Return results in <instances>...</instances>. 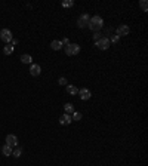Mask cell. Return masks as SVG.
Listing matches in <instances>:
<instances>
[{"mask_svg":"<svg viewBox=\"0 0 148 166\" xmlns=\"http://www.w3.org/2000/svg\"><path fill=\"white\" fill-rule=\"evenodd\" d=\"M42 73V67L39 65V64H31V67H30V74L31 76H39Z\"/></svg>","mask_w":148,"mask_h":166,"instance_id":"30bf717a","label":"cell"},{"mask_svg":"<svg viewBox=\"0 0 148 166\" xmlns=\"http://www.w3.org/2000/svg\"><path fill=\"white\" fill-rule=\"evenodd\" d=\"M95 46L98 47V49H101V51H107L108 47H110V40L107 37H102V39H99L98 42H95Z\"/></svg>","mask_w":148,"mask_h":166,"instance_id":"277c9868","label":"cell"},{"mask_svg":"<svg viewBox=\"0 0 148 166\" xmlns=\"http://www.w3.org/2000/svg\"><path fill=\"white\" fill-rule=\"evenodd\" d=\"M73 122V119H71V114H62L61 117H59V123L62 125V126H67V125H70Z\"/></svg>","mask_w":148,"mask_h":166,"instance_id":"9c48e42d","label":"cell"},{"mask_svg":"<svg viewBox=\"0 0 148 166\" xmlns=\"http://www.w3.org/2000/svg\"><path fill=\"white\" fill-rule=\"evenodd\" d=\"M89 21H90V16H89L87 13H83V15L79 18V21H77V25H79L80 28H86V27L89 25Z\"/></svg>","mask_w":148,"mask_h":166,"instance_id":"5b68a950","label":"cell"},{"mask_svg":"<svg viewBox=\"0 0 148 166\" xmlns=\"http://www.w3.org/2000/svg\"><path fill=\"white\" fill-rule=\"evenodd\" d=\"M71 119H73V120H76V122H80V120H82V113L74 111V113H73V116H71Z\"/></svg>","mask_w":148,"mask_h":166,"instance_id":"e0dca14e","label":"cell"},{"mask_svg":"<svg viewBox=\"0 0 148 166\" xmlns=\"http://www.w3.org/2000/svg\"><path fill=\"white\" fill-rule=\"evenodd\" d=\"M64 51L68 57H74L80 52V46L77 43H68L67 46H64Z\"/></svg>","mask_w":148,"mask_h":166,"instance_id":"7a4b0ae2","label":"cell"},{"mask_svg":"<svg viewBox=\"0 0 148 166\" xmlns=\"http://www.w3.org/2000/svg\"><path fill=\"white\" fill-rule=\"evenodd\" d=\"M64 110H65L67 114H73V113H74V105L70 104V102H67V104L64 105Z\"/></svg>","mask_w":148,"mask_h":166,"instance_id":"9a60e30c","label":"cell"},{"mask_svg":"<svg viewBox=\"0 0 148 166\" xmlns=\"http://www.w3.org/2000/svg\"><path fill=\"white\" fill-rule=\"evenodd\" d=\"M102 37H104V36H102L101 33H95V34H93V40H95V42H98V40L102 39Z\"/></svg>","mask_w":148,"mask_h":166,"instance_id":"7402d4cb","label":"cell"},{"mask_svg":"<svg viewBox=\"0 0 148 166\" xmlns=\"http://www.w3.org/2000/svg\"><path fill=\"white\" fill-rule=\"evenodd\" d=\"M67 93H70V95H77V93H79V88L74 86V85H67Z\"/></svg>","mask_w":148,"mask_h":166,"instance_id":"8fae6325","label":"cell"},{"mask_svg":"<svg viewBox=\"0 0 148 166\" xmlns=\"http://www.w3.org/2000/svg\"><path fill=\"white\" fill-rule=\"evenodd\" d=\"M3 52H5V55H11V54H13V46L9 43V45H6L5 47H3Z\"/></svg>","mask_w":148,"mask_h":166,"instance_id":"2e32d148","label":"cell"},{"mask_svg":"<svg viewBox=\"0 0 148 166\" xmlns=\"http://www.w3.org/2000/svg\"><path fill=\"white\" fill-rule=\"evenodd\" d=\"M0 39H2L6 45H9V43L13 40V37H12V31H11L9 28H3L2 31H0Z\"/></svg>","mask_w":148,"mask_h":166,"instance_id":"3957f363","label":"cell"},{"mask_svg":"<svg viewBox=\"0 0 148 166\" xmlns=\"http://www.w3.org/2000/svg\"><path fill=\"white\" fill-rule=\"evenodd\" d=\"M139 6H141V9H142L144 12L148 11V3H147V0H141V2H139Z\"/></svg>","mask_w":148,"mask_h":166,"instance_id":"ac0fdd59","label":"cell"},{"mask_svg":"<svg viewBox=\"0 0 148 166\" xmlns=\"http://www.w3.org/2000/svg\"><path fill=\"white\" fill-rule=\"evenodd\" d=\"M77 95H80V98H82L83 101H87V100H90V97H92V92H90L89 89L83 88V89H80V90H79V93H77Z\"/></svg>","mask_w":148,"mask_h":166,"instance_id":"8992f818","label":"cell"},{"mask_svg":"<svg viewBox=\"0 0 148 166\" xmlns=\"http://www.w3.org/2000/svg\"><path fill=\"white\" fill-rule=\"evenodd\" d=\"M62 6H64V8H73V6H74V2H73V0H64V2H62Z\"/></svg>","mask_w":148,"mask_h":166,"instance_id":"d6986e66","label":"cell"},{"mask_svg":"<svg viewBox=\"0 0 148 166\" xmlns=\"http://www.w3.org/2000/svg\"><path fill=\"white\" fill-rule=\"evenodd\" d=\"M21 62H22V64H33V58H31V55H28V54L21 55Z\"/></svg>","mask_w":148,"mask_h":166,"instance_id":"4fadbf2b","label":"cell"},{"mask_svg":"<svg viewBox=\"0 0 148 166\" xmlns=\"http://www.w3.org/2000/svg\"><path fill=\"white\" fill-rule=\"evenodd\" d=\"M21 154H22V150L21 148H15V151L12 153V156H15V157H21Z\"/></svg>","mask_w":148,"mask_h":166,"instance_id":"ffe728a7","label":"cell"},{"mask_svg":"<svg viewBox=\"0 0 148 166\" xmlns=\"http://www.w3.org/2000/svg\"><path fill=\"white\" fill-rule=\"evenodd\" d=\"M62 43H61V40H54L52 43H51V49H54V51H59V49H62Z\"/></svg>","mask_w":148,"mask_h":166,"instance_id":"7c38bea8","label":"cell"},{"mask_svg":"<svg viewBox=\"0 0 148 166\" xmlns=\"http://www.w3.org/2000/svg\"><path fill=\"white\" fill-rule=\"evenodd\" d=\"M130 33V28L128 25H118L117 27V36L121 37V36H128Z\"/></svg>","mask_w":148,"mask_h":166,"instance_id":"ba28073f","label":"cell"},{"mask_svg":"<svg viewBox=\"0 0 148 166\" xmlns=\"http://www.w3.org/2000/svg\"><path fill=\"white\" fill-rule=\"evenodd\" d=\"M6 146H9V147H16L18 146V138L15 136V135H8L6 136Z\"/></svg>","mask_w":148,"mask_h":166,"instance_id":"52a82bcc","label":"cell"},{"mask_svg":"<svg viewBox=\"0 0 148 166\" xmlns=\"http://www.w3.org/2000/svg\"><path fill=\"white\" fill-rule=\"evenodd\" d=\"M102 27H104V19H102L99 15H95V16L90 18L87 28H90V30L95 31V33H99V31L102 30Z\"/></svg>","mask_w":148,"mask_h":166,"instance_id":"6da1fadb","label":"cell"},{"mask_svg":"<svg viewBox=\"0 0 148 166\" xmlns=\"http://www.w3.org/2000/svg\"><path fill=\"white\" fill-rule=\"evenodd\" d=\"M2 153H3L5 156H12L13 150H12V147H9V146H3V147H2Z\"/></svg>","mask_w":148,"mask_h":166,"instance_id":"5bb4252c","label":"cell"},{"mask_svg":"<svg viewBox=\"0 0 148 166\" xmlns=\"http://www.w3.org/2000/svg\"><path fill=\"white\" fill-rule=\"evenodd\" d=\"M108 40H110V43H111V42H113V43H117V42L120 40V37H118L117 34H114V36H113L111 39H108Z\"/></svg>","mask_w":148,"mask_h":166,"instance_id":"603a6c76","label":"cell"},{"mask_svg":"<svg viewBox=\"0 0 148 166\" xmlns=\"http://www.w3.org/2000/svg\"><path fill=\"white\" fill-rule=\"evenodd\" d=\"M58 83H59L61 86H67V85H68V82H67V79H65V77H61V79L58 80Z\"/></svg>","mask_w":148,"mask_h":166,"instance_id":"44dd1931","label":"cell"}]
</instances>
